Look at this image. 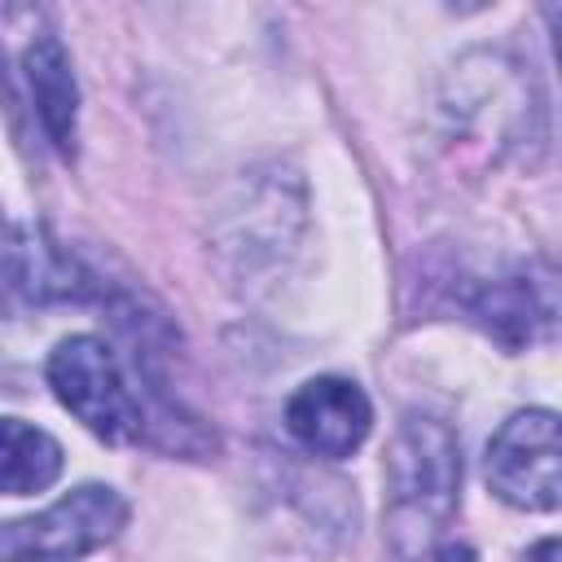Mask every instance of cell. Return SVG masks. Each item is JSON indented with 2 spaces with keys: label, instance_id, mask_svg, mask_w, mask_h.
<instances>
[{
  "label": "cell",
  "instance_id": "cell-2",
  "mask_svg": "<svg viewBox=\"0 0 562 562\" xmlns=\"http://www.w3.org/2000/svg\"><path fill=\"white\" fill-rule=\"evenodd\" d=\"M44 373H48V386L61 400V408L105 443H158V426L171 430V443H176V426L180 430H198L193 422L158 417L140 400V391L132 386V378L119 364L114 347L105 338H97V334L61 338L53 347Z\"/></svg>",
  "mask_w": 562,
  "mask_h": 562
},
{
  "label": "cell",
  "instance_id": "cell-11",
  "mask_svg": "<svg viewBox=\"0 0 562 562\" xmlns=\"http://www.w3.org/2000/svg\"><path fill=\"white\" fill-rule=\"evenodd\" d=\"M0 237H4V215H0Z\"/></svg>",
  "mask_w": 562,
  "mask_h": 562
},
{
  "label": "cell",
  "instance_id": "cell-9",
  "mask_svg": "<svg viewBox=\"0 0 562 562\" xmlns=\"http://www.w3.org/2000/svg\"><path fill=\"white\" fill-rule=\"evenodd\" d=\"M430 562H479V558H474L470 544H439V549L430 553Z\"/></svg>",
  "mask_w": 562,
  "mask_h": 562
},
{
  "label": "cell",
  "instance_id": "cell-8",
  "mask_svg": "<svg viewBox=\"0 0 562 562\" xmlns=\"http://www.w3.org/2000/svg\"><path fill=\"white\" fill-rule=\"evenodd\" d=\"M61 443L22 417H0V496H31L61 479Z\"/></svg>",
  "mask_w": 562,
  "mask_h": 562
},
{
  "label": "cell",
  "instance_id": "cell-6",
  "mask_svg": "<svg viewBox=\"0 0 562 562\" xmlns=\"http://www.w3.org/2000/svg\"><path fill=\"white\" fill-rule=\"evenodd\" d=\"M465 316L505 351H522L553 334V316H558L553 277L549 272L536 277L531 268L487 277L465 294Z\"/></svg>",
  "mask_w": 562,
  "mask_h": 562
},
{
  "label": "cell",
  "instance_id": "cell-10",
  "mask_svg": "<svg viewBox=\"0 0 562 562\" xmlns=\"http://www.w3.org/2000/svg\"><path fill=\"white\" fill-rule=\"evenodd\" d=\"M553 553H558V540L549 536V540H540V544L527 553V562H553Z\"/></svg>",
  "mask_w": 562,
  "mask_h": 562
},
{
  "label": "cell",
  "instance_id": "cell-1",
  "mask_svg": "<svg viewBox=\"0 0 562 562\" xmlns=\"http://www.w3.org/2000/svg\"><path fill=\"white\" fill-rule=\"evenodd\" d=\"M461 501V443L435 413H404L386 452V536L404 562L430 553Z\"/></svg>",
  "mask_w": 562,
  "mask_h": 562
},
{
  "label": "cell",
  "instance_id": "cell-5",
  "mask_svg": "<svg viewBox=\"0 0 562 562\" xmlns=\"http://www.w3.org/2000/svg\"><path fill=\"white\" fill-rule=\"evenodd\" d=\"M285 430L312 457L342 461V457H351L369 439V430H373V404H369V395L351 378L321 373V378H307L285 400Z\"/></svg>",
  "mask_w": 562,
  "mask_h": 562
},
{
  "label": "cell",
  "instance_id": "cell-4",
  "mask_svg": "<svg viewBox=\"0 0 562 562\" xmlns=\"http://www.w3.org/2000/svg\"><path fill=\"white\" fill-rule=\"evenodd\" d=\"M487 487L527 514H549L562 501V439L553 408H522L501 422L483 457Z\"/></svg>",
  "mask_w": 562,
  "mask_h": 562
},
{
  "label": "cell",
  "instance_id": "cell-7",
  "mask_svg": "<svg viewBox=\"0 0 562 562\" xmlns=\"http://www.w3.org/2000/svg\"><path fill=\"white\" fill-rule=\"evenodd\" d=\"M22 75L40 114L44 136L53 140L57 154H75V132H79V83H75V66L70 53L61 48V40L53 31L35 35L22 48Z\"/></svg>",
  "mask_w": 562,
  "mask_h": 562
},
{
  "label": "cell",
  "instance_id": "cell-3",
  "mask_svg": "<svg viewBox=\"0 0 562 562\" xmlns=\"http://www.w3.org/2000/svg\"><path fill=\"white\" fill-rule=\"evenodd\" d=\"M127 527V501L110 483H79L31 518L0 522V562H79Z\"/></svg>",
  "mask_w": 562,
  "mask_h": 562
}]
</instances>
